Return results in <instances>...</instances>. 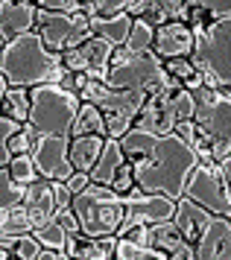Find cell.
<instances>
[{
	"label": "cell",
	"instance_id": "1",
	"mask_svg": "<svg viewBox=\"0 0 231 260\" xmlns=\"http://www.w3.org/2000/svg\"><path fill=\"white\" fill-rule=\"evenodd\" d=\"M196 164V152L190 149V143L179 132L161 135L152 146V152L132 164L135 187L143 193H161V196L179 199L185 193V181L190 176V170Z\"/></svg>",
	"mask_w": 231,
	"mask_h": 260
},
{
	"label": "cell",
	"instance_id": "2",
	"mask_svg": "<svg viewBox=\"0 0 231 260\" xmlns=\"http://www.w3.org/2000/svg\"><path fill=\"white\" fill-rule=\"evenodd\" d=\"M0 73L12 88H35L44 82H59L65 76V61L62 53L50 50L33 29L6 41V47L0 50Z\"/></svg>",
	"mask_w": 231,
	"mask_h": 260
},
{
	"label": "cell",
	"instance_id": "3",
	"mask_svg": "<svg viewBox=\"0 0 231 260\" xmlns=\"http://www.w3.org/2000/svg\"><path fill=\"white\" fill-rule=\"evenodd\" d=\"M193 38L190 61L199 68L205 88L231 94V15L211 18L205 26H196Z\"/></svg>",
	"mask_w": 231,
	"mask_h": 260
},
{
	"label": "cell",
	"instance_id": "4",
	"mask_svg": "<svg viewBox=\"0 0 231 260\" xmlns=\"http://www.w3.org/2000/svg\"><path fill=\"white\" fill-rule=\"evenodd\" d=\"M193 111H196L193 91H187L179 79L167 76L158 88H152L147 94V103L138 111L135 126L161 138V135L176 132V126L182 120H193Z\"/></svg>",
	"mask_w": 231,
	"mask_h": 260
},
{
	"label": "cell",
	"instance_id": "5",
	"mask_svg": "<svg viewBox=\"0 0 231 260\" xmlns=\"http://www.w3.org/2000/svg\"><path fill=\"white\" fill-rule=\"evenodd\" d=\"M30 117L26 123L33 126L35 138L38 135H47V138H70V129H73V120H76V111H79V96L62 88L59 82H44L30 88Z\"/></svg>",
	"mask_w": 231,
	"mask_h": 260
},
{
	"label": "cell",
	"instance_id": "6",
	"mask_svg": "<svg viewBox=\"0 0 231 260\" xmlns=\"http://www.w3.org/2000/svg\"><path fill=\"white\" fill-rule=\"evenodd\" d=\"M79 100L82 103H94L103 111L105 138H117L120 141L135 126V117L143 108V103H147V91H120V88H111V85L88 76V82L82 85L79 91Z\"/></svg>",
	"mask_w": 231,
	"mask_h": 260
},
{
	"label": "cell",
	"instance_id": "7",
	"mask_svg": "<svg viewBox=\"0 0 231 260\" xmlns=\"http://www.w3.org/2000/svg\"><path fill=\"white\" fill-rule=\"evenodd\" d=\"M73 213L79 219V228L85 237H108L117 234V228L123 222V196L117 190L105 187V184H88L85 190H79L73 196Z\"/></svg>",
	"mask_w": 231,
	"mask_h": 260
},
{
	"label": "cell",
	"instance_id": "8",
	"mask_svg": "<svg viewBox=\"0 0 231 260\" xmlns=\"http://www.w3.org/2000/svg\"><path fill=\"white\" fill-rule=\"evenodd\" d=\"M167 76L170 73L164 68V61L152 50L135 53L129 47H114L111 61H108V73H105V85L120 88V91H147L150 94Z\"/></svg>",
	"mask_w": 231,
	"mask_h": 260
},
{
	"label": "cell",
	"instance_id": "9",
	"mask_svg": "<svg viewBox=\"0 0 231 260\" xmlns=\"http://www.w3.org/2000/svg\"><path fill=\"white\" fill-rule=\"evenodd\" d=\"M193 100H196L193 123L211 141L214 161H222L225 155H231V94L211 91L202 85L193 91Z\"/></svg>",
	"mask_w": 231,
	"mask_h": 260
},
{
	"label": "cell",
	"instance_id": "10",
	"mask_svg": "<svg viewBox=\"0 0 231 260\" xmlns=\"http://www.w3.org/2000/svg\"><path fill=\"white\" fill-rule=\"evenodd\" d=\"M35 32L41 36L50 50L65 53V50L82 44L85 38L91 36V18L82 12H50L41 9L35 12Z\"/></svg>",
	"mask_w": 231,
	"mask_h": 260
},
{
	"label": "cell",
	"instance_id": "11",
	"mask_svg": "<svg viewBox=\"0 0 231 260\" xmlns=\"http://www.w3.org/2000/svg\"><path fill=\"white\" fill-rule=\"evenodd\" d=\"M182 196L193 199L196 205H202L211 213L231 216V193H228V184H225V176H222L220 161H214V164H202L199 161L190 170V176H187Z\"/></svg>",
	"mask_w": 231,
	"mask_h": 260
},
{
	"label": "cell",
	"instance_id": "12",
	"mask_svg": "<svg viewBox=\"0 0 231 260\" xmlns=\"http://www.w3.org/2000/svg\"><path fill=\"white\" fill-rule=\"evenodd\" d=\"M123 205H126V213H123V222L117 228V237L129 234L138 225H152V222L173 219V213H176V199L161 196V193H143L138 187L123 193Z\"/></svg>",
	"mask_w": 231,
	"mask_h": 260
},
{
	"label": "cell",
	"instance_id": "13",
	"mask_svg": "<svg viewBox=\"0 0 231 260\" xmlns=\"http://www.w3.org/2000/svg\"><path fill=\"white\" fill-rule=\"evenodd\" d=\"M123 237H132L138 243H147V246L158 248L170 260H196V246L190 240H185V234L179 231V225L173 219L152 222V225H138V228H132Z\"/></svg>",
	"mask_w": 231,
	"mask_h": 260
},
{
	"label": "cell",
	"instance_id": "14",
	"mask_svg": "<svg viewBox=\"0 0 231 260\" xmlns=\"http://www.w3.org/2000/svg\"><path fill=\"white\" fill-rule=\"evenodd\" d=\"M111 53H114V44H108V41L100 38V36H88L82 44L65 50V53H62V61H65V71L85 73V76H91V79L105 82Z\"/></svg>",
	"mask_w": 231,
	"mask_h": 260
},
{
	"label": "cell",
	"instance_id": "15",
	"mask_svg": "<svg viewBox=\"0 0 231 260\" xmlns=\"http://www.w3.org/2000/svg\"><path fill=\"white\" fill-rule=\"evenodd\" d=\"M70 138H47V135H38L33 143V161L38 167L41 178H50V181H65V178L73 173V164H70Z\"/></svg>",
	"mask_w": 231,
	"mask_h": 260
},
{
	"label": "cell",
	"instance_id": "16",
	"mask_svg": "<svg viewBox=\"0 0 231 260\" xmlns=\"http://www.w3.org/2000/svg\"><path fill=\"white\" fill-rule=\"evenodd\" d=\"M193 29L185 21H167V24L155 26V41H152V53L161 61L167 59H182L193 53Z\"/></svg>",
	"mask_w": 231,
	"mask_h": 260
},
{
	"label": "cell",
	"instance_id": "17",
	"mask_svg": "<svg viewBox=\"0 0 231 260\" xmlns=\"http://www.w3.org/2000/svg\"><path fill=\"white\" fill-rule=\"evenodd\" d=\"M196 260H231V216L211 213L205 231L196 240Z\"/></svg>",
	"mask_w": 231,
	"mask_h": 260
},
{
	"label": "cell",
	"instance_id": "18",
	"mask_svg": "<svg viewBox=\"0 0 231 260\" xmlns=\"http://www.w3.org/2000/svg\"><path fill=\"white\" fill-rule=\"evenodd\" d=\"M21 208L26 211L33 228L44 225L47 219H56V196H53V184H50V178H35L33 184L23 187Z\"/></svg>",
	"mask_w": 231,
	"mask_h": 260
},
{
	"label": "cell",
	"instance_id": "19",
	"mask_svg": "<svg viewBox=\"0 0 231 260\" xmlns=\"http://www.w3.org/2000/svg\"><path fill=\"white\" fill-rule=\"evenodd\" d=\"M35 12V0H0V36L12 41L23 32H33Z\"/></svg>",
	"mask_w": 231,
	"mask_h": 260
},
{
	"label": "cell",
	"instance_id": "20",
	"mask_svg": "<svg viewBox=\"0 0 231 260\" xmlns=\"http://www.w3.org/2000/svg\"><path fill=\"white\" fill-rule=\"evenodd\" d=\"M132 18H143L147 24L161 26L167 21H185L190 15V6L185 0H135V6L129 9Z\"/></svg>",
	"mask_w": 231,
	"mask_h": 260
},
{
	"label": "cell",
	"instance_id": "21",
	"mask_svg": "<svg viewBox=\"0 0 231 260\" xmlns=\"http://www.w3.org/2000/svg\"><path fill=\"white\" fill-rule=\"evenodd\" d=\"M117 234L108 237H85V234H68L65 254L68 257H82V260H108L114 257Z\"/></svg>",
	"mask_w": 231,
	"mask_h": 260
},
{
	"label": "cell",
	"instance_id": "22",
	"mask_svg": "<svg viewBox=\"0 0 231 260\" xmlns=\"http://www.w3.org/2000/svg\"><path fill=\"white\" fill-rule=\"evenodd\" d=\"M208 219H211V211H205V208L196 205L193 199H187V196H179V199H176L173 222L179 225V231L185 234V240H190L193 246H196V240L202 237Z\"/></svg>",
	"mask_w": 231,
	"mask_h": 260
},
{
	"label": "cell",
	"instance_id": "23",
	"mask_svg": "<svg viewBox=\"0 0 231 260\" xmlns=\"http://www.w3.org/2000/svg\"><path fill=\"white\" fill-rule=\"evenodd\" d=\"M91 18V36L105 38L108 44L114 47H123L129 38V29H132V15L120 12V15H88Z\"/></svg>",
	"mask_w": 231,
	"mask_h": 260
},
{
	"label": "cell",
	"instance_id": "24",
	"mask_svg": "<svg viewBox=\"0 0 231 260\" xmlns=\"http://www.w3.org/2000/svg\"><path fill=\"white\" fill-rule=\"evenodd\" d=\"M123 161H126V155H123L120 141H117V138H105L103 152H100V158H97V164L91 167L88 176H91L94 184H105V187H111V181H114L117 170H120Z\"/></svg>",
	"mask_w": 231,
	"mask_h": 260
},
{
	"label": "cell",
	"instance_id": "25",
	"mask_svg": "<svg viewBox=\"0 0 231 260\" xmlns=\"http://www.w3.org/2000/svg\"><path fill=\"white\" fill-rule=\"evenodd\" d=\"M103 143L105 138L103 135H76V138H70V164L73 170H82V173H91V167L97 164V158L103 152Z\"/></svg>",
	"mask_w": 231,
	"mask_h": 260
},
{
	"label": "cell",
	"instance_id": "26",
	"mask_svg": "<svg viewBox=\"0 0 231 260\" xmlns=\"http://www.w3.org/2000/svg\"><path fill=\"white\" fill-rule=\"evenodd\" d=\"M155 141H158V135H152V132H143V129H138V126H132V129L120 138V146H123L126 161H129V164H135V161H140L143 155L152 152Z\"/></svg>",
	"mask_w": 231,
	"mask_h": 260
},
{
	"label": "cell",
	"instance_id": "27",
	"mask_svg": "<svg viewBox=\"0 0 231 260\" xmlns=\"http://www.w3.org/2000/svg\"><path fill=\"white\" fill-rule=\"evenodd\" d=\"M76 135H103L105 138V117L94 103H79V111H76V120H73L70 138H76Z\"/></svg>",
	"mask_w": 231,
	"mask_h": 260
},
{
	"label": "cell",
	"instance_id": "28",
	"mask_svg": "<svg viewBox=\"0 0 231 260\" xmlns=\"http://www.w3.org/2000/svg\"><path fill=\"white\" fill-rule=\"evenodd\" d=\"M30 106H33V100H30V88H6V94L0 100V114H6V117L18 120V123H26L30 117Z\"/></svg>",
	"mask_w": 231,
	"mask_h": 260
},
{
	"label": "cell",
	"instance_id": "29",
	"mask_svg": "<svg viewBox=\"0 0 231 260\" xmlns=\"http://www.w3.org/2000/svg\"><path fill=\"white\" fill-rule=\"evenodd\" d=\"M114 257L117 260H170L164 251L147 246V243H138V240H132V237H117Z\"/></svg>",
	"mask_w": 231,
	"mask_h": 260
},
{
	"label": "cell",
	"instance_id": "30",
	"mask_svg": "<svg viewBox=\"0 0 231 260\" xmlns=\"http://www.w3.org/2000/svg\"><path fill=\"white\" fill-rule=\"evenodd\" d=\"M164 68H167V73L173 76V79H179V82L185 85L187 91H196V88H202V73H199V68L190 61V56H182V59H167L164 61Z\"/></svg>",
	"mask_w": 231,
	"mask_h": 260
},
{
	"label": "cell",
	"instance_id": "31",
	"mask_svg": "<svg viewBox=\"0 0 231 260\" xmlns=\"http://www.w3.org/2000/svg\"><path fill=\"white\" fill-rule=\"evenodd\" d=\"M33 237H35V240H38L44 248H53V251H62V254H65L68 231H65V225L59 222V219H47L44 225L33 228ZM65 257H68V254H65Z\"/></svg>",
	"mask_w": 231,
	"mask_h": 260
},
{
	"label": "cell",
	"instance_id": "32",
	"mask_svg": "<svg viewBox=\"0 0 231 260\" xmlns=\"http://www.w3.org/2000/svg\"><path fill=\"white\" fill-rule=\"evenodd\" d=\"M152 41H155V26L147 24L143 18H135L132 21V29H129V38L123 47L135 50V53H143V50H152Z\"/></svg>",
	"mask_w": 231,
	"mask_h": 260
},
{
	"label": "cell",
	"instance_id": "33",
	"mask_svg": "<svg viewBox=\"0 0 231 260\" xmlns=\"http://www.w3.org/2000/svg\"><path fill=\"white\" fill-rule=\"evenodd\" d=\"M9 173H12V178L18 181V184H33L35 178H41V173H38V167H35V161H33V152H23V155H12V161L9 164Z\"/></svg>",
	"mask_w": 231,
	"mask_h": 260
},
{
	"label": "cell",
	"instance_id": "34",
	"mask_svg": "<svg viewBox=\"0 0 231 260\" xmlns=\"http://www.w3.org/2000/svg\"><path fill=\"white\" fill-rule=\"evenodd\" d=\"M23 199V184L12 178L9 167H0V211H9Z\"/></svg>",
	"mask_w": 231,
	"mask_h": 260
},
{
	"label": "cell",
	"instance_id": "35",
	"mask_svg": "<svg viewBox=\"0 0 231 260\" xmlns=\"http://www.w3.org/2000/svg\"><path fill=\"white\" fill-rule=\"evenodd\" d=\"M23 123H18V120L6 117V114H0V167H6L12 161V152H9V138L15 135V132L21 129Z\"/></svg>",
	"mask_w": 231,
	"mask_h": 260
},
{
	"label": "cell",
	"instance_id": "36",
	"mask_svg": "<svg viewBox=\"0 0 231 260\" xmlns=\"http://www.w3.org/2000/svg\"><path fill=\"white\" fill-rule=\"evenodd\" d=\"M33 143H35V132L30 123H23L21 129L9 138V152L12 155H23V152H33Z\"/></svg>",
	"mask_w": 231,
	"mask_h": 260
},
{
	"label": "cell",
	"instance_id": "37",
	"mask_svg": "<svg viewBox=\"0 0 231 260\" xmlns=\"http://www.w3.org/2000/svg\"><path fill=\"white\" fill-rule=\"evenodd\" d=\"M41 243L33 237V231H26V234L18 237V243H15V257H21V260H38L41 257Z\"/></svg>",
	"mask_w": 231,
	"mask_h": 260
},
{
	"label": "cell",
	"instance_id": "38",
	"mask_svg": "<svg viewBox=\"0 0 231 260\" xmlns=\"http://www.w3.org/2000/svg\"><path fill=\"white\" fill-rule=\"evenodd\" d=\"M187 6L193 9H202L208 12L211 18H222V15H231V0H185Z\"/></svg>",
	"mask_w": 231,
	"mask_h": 260
},
{
	"label": "cell",
	"instance_id": "39",
	"mask_svg": "<svg viewBox=\"0 0 231 260\" xmlns=\"http://www.w3.org/2000/svg\"><path fill=\"white\" fill-rule=\"evenodd\" d=\"M135 0H94V15H120L129 12Z\"/></svg>",
	"mask_w": 231,
	"mask_h": 260
},
{
	"label": "cell",
	"instance_id": "40",
	"mask_svg": "<svg viewBox=\"0 0 231 260\" xmlns=\"http://www.w3.org/2000/svg\"><path fill=\"white\" fill-rule=\"evenodd\" d=\"M132 187H135V173H132V164H129V161H123V164H120V170H117L114 181H111V190H117V193L123 196V193H129Z\"/></svg>",
	"mask_w": 231,
	"mask_h": 260
},
{
	"label": "cell",
	"instance_id": "41",
	"mask_svg": "<svg viewBox=\"0 0 231 260\" xmlns=\"http://www.w3.org/2000/svg\"><path fill=\"white\" fill-rule=\"evenodd\" d=\"M88 184H91V176H88V173H82V170H73V173L65 178V187H68L73 196H76L79 190H85Z\"/></svg>",
	"mask_w": 231,
	"mask_h": 260
},
{
	"label": "cell",
	"instance_id": "42",
	"mask_svg": "<svg viewBox=\"0 0 231 260\" xmlns=\"http://www.w3.org/2000/svg\"><path fill=\"white\" fill-rule=\"evenodd\" d=\"M65 12L94 15V0H65Z\"/></svg>",
	"mask_w": 231,
	"mask_h": 260
},
{
	"label": "cell",
	"instance_id": "43",
	"mask_svg": "<svg viewBox=\"0 0 231 260\" xmlns=\"http://www.w3.org/2000/svg\"><path fill=\"white\" fill-rule=\"evenodd\" d=\"M35 6L50 9V12H65V0H35Z\"/></svg>",
	"mask_w": 231,
	"mask_h": 260
},
{
	"label": "cell",
	"instance_id": "44",
	"mask_svg": "<svg viewBox=\"0 0 231 260\" xmlns=\"http://www.w3.org/2000/svg\"><path fill=\"white\" fill-rule=\"evenodd\" d=\"M220 167H222V176H225V184H228V193H231V155H225V158H222Z\"/></svg>",
	"mask_w": 231,
	"mask_h": 260
},
{
	"label": "cell",
	"instance_id": "45",
	"mask_svg": "<svg viewBox=\"0 0 231 260\" xmlns=\"http://www.w3.org/2000/svg\"><path fill=\"white\" fill-rule=\"evenodd\" d=\"M6 88H9V82L3 79V73H0V100H3V94H6Z\"/></svg>",
	"mask_w": 231,
	"mask_h": 260
},
{
	"label": "cell",
	"instance_id": "46",
	"mask_svg": "<svg viewBox=\"0 0 231 260\" xmlns=\"http://www.w3.org/2000/svg\"><path fill=\"white\" fill-rule=\"evenodd\" d=\"M9 257H15V254H12L9 248H3V246H0V260H9Z\"/></svg>",
	"mask_w": 231,
	"mask_h": 260
},
{
	"label": "cell",
	"instance_id": "47",
	"mask_svg": "<svg viewBox=\"0 0 231 260\" xmlns=\"http://www.w3.org/2000/svg\"><path fill=\"white\" fill-rule=\"evenodd\" d=\"M3 47H6V38L0 36V50H3Z\"/></svg>",
	"mask_w": 231,
	"mask_h": 260
}]
</instances>
